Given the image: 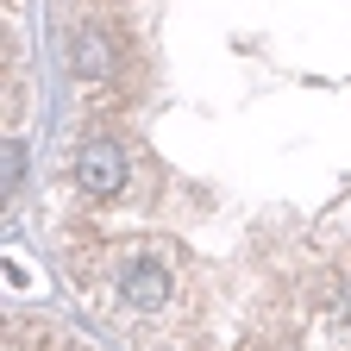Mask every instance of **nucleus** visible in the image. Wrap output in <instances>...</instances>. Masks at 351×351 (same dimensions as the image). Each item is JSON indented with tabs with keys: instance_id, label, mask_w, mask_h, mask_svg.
Returning a JSON list of instances; mask_svg holds the SVG:
<instances>
[{
	"instance_id": "f257e3e1",
	"label": "nucleus",
	"mask_w": 351,
	"mask_h": 351,
	"mask_svg": "<svg viewBox=\"0 0 351 351\" xmlns=\"http://www.w3.org/2000/svg\"><path fill=\"white\" fill-rule=\"evenodd\" d=\"M51 251L132 351H351V0H51Z\"/></svg>"
}]
</instances>
